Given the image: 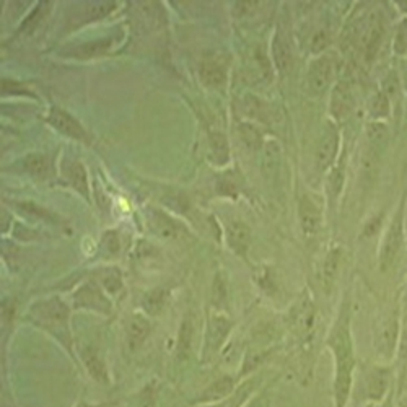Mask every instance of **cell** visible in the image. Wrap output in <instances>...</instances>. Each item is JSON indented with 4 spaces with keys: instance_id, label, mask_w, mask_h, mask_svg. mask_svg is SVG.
Wrapping results in <instances>:
<instances>
[{
    "instance_id": "obj_50",
    "label": "cell",
    "mask_w": 407,
    "mask_h": 407,
    "mask_svg": "<svg viewBox=\"0 0 407 407\" xmlns=\"http://www.w3.org/2000/svg\"><path fill=\"white\" fill-rule=\"evenodd\" d=\"M373 406H375V404H365L364 407H373Z\"/></svg>"
},
{
    "instance_id": "obj_38",
    "label": "cell",
    "mask_w": 407,
    "mask_h": 407,
    "mask_svg": "<svg viewBox=\"0 0 407 407\" xmlns=\"http://www.w3.org/2000/svg\"><path fill=\"white\" fill-rule=\"evenodd\" d=\"M101 251H103L105 258H116L121 251V236L116 231H108L101 238Z\"/></svg>"
},
{
    "instance_id": "obj_15",
    "label": "cell",
    "mask_w": 407,
    "mask_h": 407,
    "mask_svg": "<svg viewBox=\"0 0 407 407\" xmlns=\"http://www.w3.org/2000/svg\"><path fill=\"white\" fill-rule=\"evenodd\" d=\"M152 332L150 318L145 313H134L126 323V342L131 350H137L145 344Z\"/></svg>"
},
{
    "instance_id": "obj_21",
    "label": "cell",
    "mask_w": 407,
    "mask_h": 407,
    "mask_svg": "<svg viewBox=\"0 0 407 407\" xmlns=\"http://www.w3.org/2000/svg\"><path fill=\"white\" fill-rule=\"evenodd\" d=\"M96 282L103 287V290L108 293L110 297H117L124 290V280L122 273L115 265H108V268L100 269L96 273Z\"/></svg>"
},
{
    "instance_id": "obj_14",
    "label": "cell",
    "mask_w": 407,
    "mask_h": 407,
    "mask_svg": "<svg viewBox=\"0 0 407 407\" xmlns=\"http://www.w3.org/2000/svg\"><path fill=\"white\" fill-rule=\"evenodd\" d=\"M48 122L53 126L56 131L67 135V137L80 140V142H87V132L82 127V124L78 122L75 117L70 116L69 112L62 111L60 108H51L48 115Z\"/></svg>"
},
{
    "instance_id": "obj_19",
    "label": "cell",
    "mask_w": 407,
    "mask_h": 407,
    "mask_svg": "<svg viewBox=\"0 0 407 407\" xmlns=\"http://www.w3.org/2000/svg\"><path fill=\"white\" fill-rule=\"evenodd\" d=\"M227 245L236 256L246 258L251 246V228L238 220L230 222L227 225Z\"/></svg>"
},
{
    "instance_id": "obj_42",
    "label": "cell",
    "mask_w": 407,
    "mask_h": 407,
    "mask_svg": "<svg viewBox=\"0 0 407 407\" xmlns=\"http://www.w3.org/2000/svg\"><path fill=\"white\" fill-rule=\"evenodd\" d=\"M394 51L398 54H406L407 53V28L401 26L398 35H396L394 41Z\"/></svg>"
},
{
    "instance_id": "obj_1",
    "label": "cell",
    "mask_w": 407,
    "mask_h": 407,
    "mask_svg": "<svg viewBox=\"0 0 407 407\" xmlns=\"http://www.w3.org/2000/svg\"><path fill=\"white\" fill-rule=\"evenodd\" d=\"M327 347L334 357V380H332V407H347L354 391V373L357 369L355 360L354 337L350 331V314L346 308L341 310L331 336L327 337Z\"/></svg>"
},
{
    "instance_id": "obj_27",
    "label": "cell",
    "mask_w": 407,
    "mask_h": 407,
    "mask_svg": "<svg viewBox=\"0 0 407 407\" xmlns=\"http://www.w3.org/2000/svg\"><path fill=\"white\" fill-rule=\"evenodd\" d=\"M112 46H115V38L96 39V41L85 43L83 46L75 48L72 51V54L75 56V58H82V59L98 58V56H103L106 53H110Z\"/></svg>"
},
{
    "instance_id": "obj_4",
    "label": "cell",
    "mask_w": 407,
    "mask_h": 407,
    "mask_svg": "<svg viewBox=\"0 0 407 407\" xmlns=\"http://www.w3.org/2000/svg\"><path fill=\"white\" fill-rule=\"evenodd\" d=\"M72 303L77 310H88V312L110 316L112 313V303L110 295L103 290L96 280H87L73 292Z\"/></svg>"
},
{
    "instance_id": "obj_8",
    "label": "cell",
    "mask_w": 407,
    "mask_h": 407,
    "mask_svg": "<svg viewBox=\"0 0 407 407\" xmlns=\"http://www.w3.org/2000/svg\"><path fill=\"white\" fill-rule=\"evenodd\" d=\"M383 39V18L378 14H371L369 18L359 25L357 43L359 48L364 51L366 60L375 58L378 49H380Z\"/></svg>"
},
{
    "instance_id": "obj_17",
    "label": "cell",
    "mask_w": 407,
    "mask_h": 407,
    "mask_svg": "<svg viewBox=\"0 0 407 407\" xmlns=\"http://www.w3.org/2000/svg\"><path fill=\"white\" fill-rule=\"evenodd\" d=\"M355 100L352 88L347 82H337L331 95V115L336 121L347 120L354 110Z\"/></svg>"
},
{
    "instance_id": "obj_5",
    "label": "cell",
    "mask_w": 407,
    "mask_h": 407,
    "mask_svg": "<svg viewBox=\"0 0 407 407\" xmlns=\"http://www.w3.org/2000/svg\"><path fill=\"white\" fill-rule=\"evenodd\" d=\"M231 327H233V321L223 312L213 310L208 314L206 339H204V360H211L213 355H217L222 350L223 344L227 342Z\"/></svg>"
},
{
    "instance_id": "obj_33",
    "label": "cell",
    "mask_w": 407,
    "mask_h": 407,
    "mask_svg": "<svg viewBox=\"0 0 407 407\" xmlns=\"http://www.w3.org/2000/svg\"><path fill=\"white\" fill-rule=\"evenodd\" d=\"M69 178L70 184L75 188L80 194L85 197H88V178H87V169L82 165V163L75 162L69 169Z\"/></svg>"
},
{
    "instance_id": "obj_24",
    "label": "cell",
    "mask_w": 407,
    "mask_h": 407,
    "mask_svg": "<svg viewBox=\"0 0 407 407\" xmlns=\"http://www.w3.org/2000/svg\"><path fill=\"white\" fill-rule=\"evenodd\" d=\"M201 78L207 87H222L225 80H227V69L217 59L207 58L201 64Z\"/></svg>"
},
{
    "instance_id": "obj_22",
    "label": "cell",
    "mask_w": 407,
    "mask_h": 407,
    "mask_svg": "<svg viewBox=\"0 0 407 407\" xmlns=\"http://www.w3.org/2000/svg\"><path fill=\"white\" fill-rule=\"evenodd\" d=\"M150 227L155 231V235L162 236L165 240H173L178 238V235L181 233V227L174 222L171 217H168L166 213H162L158 211H150L149 217Z\"/></svg>"
},
{
    "instance_id": "obj_48",
    "label": "cell",
    "mask_w": 407,
    "mask_h": 407,
    "mask_svg": "<svg viewBox=\"0 0 407 407\" xmlns=\"http://www.w3.org/2000/svg\"><path fill=\"white\" fill-rule=\"evenodd\" d=\"M396 407H407V396L403 399H399L398 401V404H396Z\"/></svg>"
},
{
    "instance_id": "obj_44",
    "label": "cell",
    "mask_w": 407,
    "mask_h": 407,
    "mask_svg": "<svg viewBox=\"0 0 407 407\" xmlns=\"http://www.w3.org/2000/svg\"><path fill=\"white\" fill-rule=\"evenodd\" d=\"M380 225H381V217H376V218H373L370 223H366L365 225V228H364V236H371L373 233H376L378 230H380Z\"/></svg>"
},
{
    "instance_id": "obj_41",
    "label": "cell",
    "mask_w": 407,
    "mask_h": 407,
    "mask_svg": "<svg viewBox=\"0 0 407 407\" xmlns=\"http://www.w3.org/2000/svg\"><path fill=\"white\" fill-rule=\"evenodd\" d=\"M225 298H227V285H225L222 277L217 275L216 282H213V300H216V305L225 302Z\"/></svg>"
},
{
    "instance_id": "obj_31",
    "label": "cell",
    "mask_w": 407,
    "mask_h": 407,
    "mask_svg": "<svg viewBox=\"0 0 407 407\" xmlns=\"http://www.w3.org/2000/svg\"><path fill=\"white\" fill-rule=\"evenodd\" d=\"M192 324L189 318H184L183 323L179 327V336H178V347L176 354L179 359H188L192 346Z\"/></svg>"
},
{
    "instance_id": "obj_18",
    "label": "cell",
    "mask_w": 407,
    "mask_h": 407,
    "mask_svg": "<svg viewBox=\"0 0 407 407\" xmlns=\"http://www.w3.org/2000/svg\"><path fill=\"white\" fill-rule=\"evenodd\" d=\"M339 152V132L336 127H329L327 131L323 134L321 137L319 144H318V150H316V163H318V168L321 171H326L332 166V163L336 162Z\"/></svg>"
},
{
    "instance_id": "obj_47",
    "label": "cell",
    "mask_w": 407,
    "mask_h": 407,
    "mask_svg": "<svg viewBox=\"0 0 407 407\" xmlns=\"http://www.w3.org/2000/svg\"><path fill=\"white\" fill-rule=\"evenodd\" d=\"M73 407H101V406L100 404H93V403H90V401L82 399V401H78V403Z\"/></svg>"
},
{
    "instance_id": "obj_46",
    "label": "cell",
    "mask_w": 407,
    "mask_h": 407,
    "mask_svg": "<svg viewBox=\"0 0 407 407\" xmlns=\"http://www.w3.org/2000/svg\"><path fill=\"white\" fill-rule=\"evenodd\" d=\"M373 407H396V403H394V389L386 396V398H384L383 401H380V403H376Z\"/></svg>"
},
{
    "instance_id": "obj_26",
    "label": "cell",
    "mask_w": 407,
    "mask_h": 407,
    "mask_svg": "<svg viewBox=\"0 0 407 407\" xmlns=\"http://www.w3.org/2000/svg\"><path fill=\"white\" fill-rule=\"evenodd\" d=\"M166 300H168V292L165 288H152V290L147 292L142 300H140L142 312L147 316H158L163 312V308H165Z\"/></svg>"
},
{
    "instance_id": "obj_12",
    "label": "cell",
    "mask_w": 407,
    "mask_h": 407,
    "mask_svg": "<svg viewBox=\"0 0 407 407\" xmlns=\"http://www.w3.org/2000/svg\"><path fill=\"white\" fill-rule=\"evenodd\" d=\"M298 218H300V227L307 236L318 235L323 223V213H321V207L318 202H314L313 197L302 196V199L298 202Z\"/></svg>"
},
{
    "instance_id": "obj_23",
    "label": "cell",
    "mask_w": 407,
    "mask_h": 407,
    "mask_svg": "<svg viewBox=\"0 0 407 407\" xmlns=\"http://www.w3.org/2000/svg\"><path fill=\"white\" fill-rule=\"evenodd\" d=\"M273 58L274 64L277 67V70L280 73H285L292 69L293 64V54L292 48L288 44V39L282 35V33H277L273 43Z\"/></svg>"
},
{
    "instance_id": "obj_45",
    "label": "cell",
    "mask_w": 407,
    "mask_h": 407,
    "mask_svg": "<svg viewBox=\"0 0 407 407\" xmlns=\"http://www.w3.org/2000/svg\"><path fill=\"white\" fill-rule=\"evenodd\" d=\"M245 407H268V398L264 394H256Z\"/></svg>"
},
{
    "instance_id": "obj_32",
    "label": "cell",
    "mask_w": 407,
    "mask_h": 407,
    "mask_svg": "<svg viewBox=\"0 0 407 407\" xmlns=\"http://www.w3.org/2000/svg\"><path fill=\"white\" fill-rule=\"evenodd\" d=\"M366 137H369L370 147L383 152L388 140V129L381 122H371L369 124V127H366Z\"/></svg>"
},
{
    "instance_id": "obj_16",
    "label": "cell",
    "mask_w": 407,
    "mask_h": 407,
    "mask_svg": "<svg viewBox=\"0 0 407 407\" xmlns=\"http://www.w3.org/2000/svg\"><path fill=\"white\" fill-rule=\"evenodd\" d=\"M80 359L83 361V366L85 370H87L88 376L92 378L95 383L103 384V386H110L111 375L108 365H106L103 357H101L93 347H83L80 352Z\"/></svg>"
},
{
    "instance_id": "obj_37",
    "label": "cell",
    "mask_w": 407,
    "mask_h": 407,
    "mask_svg": "<svg viewBox=\"0 0 407 407\" xmlns=\"http://www.w3.org/2000/svg\"><path fill=\"white\" fill-rule=\"evenodd\" d=\"M157 401H158L157 383L150 381L139 391L137 398H135L134 407H157Z\"/></svg>"
},
{
    "instance_id": "obj_43",
    "label": "cell",
    "mask_w": 407,
    "mask_h": 407,
    "mask_svg": "<svg viewBox=\"0 0 407 407\" xmlns=\"http://www.w3.org/2000/svg\"><path fill=\"white\" fill-rule=\"evenodd\" d=\"M327 46V38H326V33L319 31L318 35H314L313 38V43H312V49L313 53H319L321 49H324Z\"/></svg>"
},
{
    "instance_id": "obj_6",
    "label": "cell",
    "mask_w": 407,
    "mask_h": 407,
    "mask_svg": "<svg viewBox=\"0 0 407 407\" xmlns=\"http://www.w3.org/2000/svg\"><path fill=\"white\" fill-rule=\"evenodd\" d=\"M401 337L398 313L391 312L380 321L375 331V350L383 361H391Z\"/></svg>"
},
{
    "instance_id": "obj_9",
    "label": "cell",
    "mask_w": 407,
    "mask_h": 407,
    "mask_svg": "<svg viewBox=\"0 0 407 407\" xmlns=\"http://www.w3.org/2000/svg\"><path fill=\"white\" fill-rule=\"evenodd\" d=\"M314 305L313 300L307 292L305 295L300 297L298 302L293 305L290 312H288V321H290L292 331L300 337H308L313 332L314 324Z\"/></svg>"
},
{
    "instance_id": "obj_49",
    "label": "cell",
    "mask_w": 407,
    "mask_h": 407,
    "mask_svg": "<svg viewBox=\"0 0 407 407\" xmlns=\"http://www.w3.org/2000/svg\"><path fill=\"white\" fill-rule=\"evenodd\" d=\"M404 85H406V90H407V69H406V73H404Z\"/></svg>"
},
{
    "instance_id": "obj_30",
    "label": "cell",
    "mask_w": 407,
    "mask_h": 407,
    "mask_svg": "<svg viewBox=\"0 0 407 407\" xmlns=\"http://www.w3.org/2000/svg\"><path fill=\"white\" fill-rule=\"evenodd\" d=\"M380 158L381 150L373 149L369 145V149L365 150L364 157H361V174L366 181H373L376 178L378 169H380Z\"/></svg>"
},
{
    "instance_id": "obj_11",
    "label": "cell",
    "mask_w": 407,
    "mask_h": 407,
    "mask_svg": "<svg viewBox=\"0 0 407 407\" xmlns=\"http://www.w3.org/2000/svg\"><path fill=\"white\" fill-rule=\"evenodd\" d=\"M336 62L332 56H321L312 62L308 70V88L313 95H321L326 92L327 87L334 77Z\"/></svg>"
},
{
    "instance_id": "obj_13",
    "label": "cell",
    "mask_w": 407,
    "mask_h": 407,
    "mask_svg": "<svg viewBox=\"0 0 407 407\" xmlns=\"http://www.w3.org/2000/svg\"><path fill=\"white\" fill-rule=\"evenodd\" d=\"M261 376L251 375L241 380L238 388L231 393L227 399L220 401V403L211 404V406H201V407H245L250 401L258 394L259 386H261Z\"/></svg>"
},
{
    "instance_id": "obj_25",
    "label": "cell",
    "mask_w": 407,
    "mask_h": 407,
    "mask_svg": "<svg viewBox=\"0 0 407 407\" xmlns=\"http://www.w3.org/2000/svg\"><path fill=\"white\" fill-rule=\"evenodd\" d=\"M342 256H344V250L342 248H332V250L327 253V256L324 258V263H323V285H324V290L329 292L332 285H334V282L337 279V274H339V269H341V263H342Z\"/></svg>"
},
{
    "instance_id": "obj_28",
    "label": "cell",
    "mask_w": 407,
    "mask_h": 407,
    "mask_svg": "<svg viewBox=\"0 0 407 407\" xmlns=\"http://www.w3.org/2000/svg\"><path fill=\"white\" fill-rule=\"evenodd\" d=\"M208 147H211V158L217 165H225L230 158V149L228 140L222 132H211L208 137Z\"/></svg>"
},
{
    "instance_id": "obj_34",
    "label": "cell",
    "mask_w": 407,
    "mask_h": 407,
    "mask_svg": "<svg viewBox=\"0 0 407 407\" xmlns=\"http://www.w3.org/2000/svg\"><path fill=\"white\" fill-rule=\"evenodd\" d=\"M240 134H241L243 142L250 147V149H258V147H263L264 144L261 131H259V129L251 122L240 124Z\"/></svg>"
},
{
    "instance_id": "obj_7",
    "label": "cell",
    "mask_w": 407,
    "mask_h": 407,
    "mask_svg": "<svg viewBox=\"0 0 407 407\" xmlns=\"http://www.w3.org/2000/svg\"><path fill=\"white\" fill-rule=\"evenodd\" d=\"M393 371L386 365H376L366 373L364 380V394L366 404H376L393 391Z\"/></svg>"
},
{
    "instance_id": "obj_39",
    "label": "cell",
    "mask_w": 407,
    "mask_h": 407,
    "mask_svg": "<svg viewBox=\"0 0 407 407\" xmlns=\"http://www.w3.org/2000/svg\"><path fill=\"white\" fill-rule=\"evenodd\" d=\"M243 106H245L246 115L251 116L253 120H268V108H265V105L261 100L248 95L245 101H243Z\"/></svg>"
},
{
    "instance_id": "obj_20",
    "label": "cell",
    "mask_w": 407,
    "mask_h": 407,
    "mask_svg": "<svg viewBox=\"0 0 407 407\" xmlns=\"http://www.w3.org/2000/svg\"><path fill=\"white\" fill-rule=\"evenodd\" d=\"M282 162V149L280 144L277 142L275 139H269L263 144V174H265L268 178H273L277 174L280 168Z\"/></svg>"
},
{
    "instance_id": "obj_35",
    "label": "cell",
    "mask_w": 407,
    "mask_h": 407,
    "mask_svg": "<svg viewBox=\"0 0 407 407\" xmlns=\"http://www.w3.org/2000/svg\"><path fill=\"white\" fill-rule=\"evenodd\" d=\"M391 111V105H389V98L384 92L376 93L370 100V115L375 120H384Z\"/></svg>"
},
{
    "instance_id": "obj_36",
    "label": "cell",
    "mask_w": 407,
    "mask_h": 407,
    "mask_svg": "<svg viewBox=\"0 0 407 407\" xmlns=\"http://www.w3.org/2000/svg\"><path fill=\"white\" fill-rule=\"evenodd\" d=\"M15 207L20 208V212H23L25 216L44 220V222H53V220H58V217H54L53 213L46 211V208L36 206L35 202H15Z\"/></svg>"
},
{
    "instance_id": "obj_3",
    "label": "cell",
    "mask_w": 407,
    "mask_h": 407,
    "mask_svg": "<svg viewBox=\"0 0 407 407\" xmlns=\"http://www.w3.org/2000/svg\"><path fill=\"white\" fill-rule=\"evenodd\" d=\"M404 246V199L401 201L398 212L389 223V227L384 231V236L380 245V253H378V264H380L381 273H389L398 264L401 251Z\"/></svg>"
},
{
    "instance_id": "obj_29",
    "label": "cell",
    "mask_w": 407,
    "mask_h": 407,
    "mask_svg": "<svg viewBox=\"0 0 407 407\" xmlns=\"http://www.w3.org/2000/svg\"><path fill=\"white\" fill-rule=\"evenodd\" d=\"M25 168L31 176L46 179L51 174V162L44 154H31L25 158Z\"/></svg>"
},
{
    "instance_id": "obj_10",
    "label": "cell",
    "mask_w": 407,
    "mask_h": 407,
    "mask_svg": "<svg viewBox=\"0 0 407 407\" xmlns=\"http://www.w3.org/2000/svg\"><path fill=\"white\" fill-rule=\"evenodd\" d=\"M240 378L231 376V375H222L213 380L204 391L197 396L192 406L201 407V406H211L220 403V401L227 399L228 396L238 388Z\"/></svg>"
},
{
    "instance_id": "obj_2",
    "label": "cell",
    "mask_w": 407,
    "mask_h": 407,
    "mask_svg": "<svg viewBox=\"0 0 407 407\" xmlns=\"http://www.w3.org/2000/svg\"><path fill=\"white\" fill-rule=\"evenodd\" d=\"M28 316H30L33 324L49 332L51 336H54L62 346L72 352L69 303L58 295L38 300L28 310Z\"/></svg>"
},
{
    "instance_id": "obj_40",
    "label": "cell",
    "mask_w": 407,
    "mask_h": 407,
    "mask_svg": "<svg viewBox=\"0 0 407 407\" xmlns=\"http://www.w3.org/2000/svg\"><path fill=\"white\" fill-rule=\"evenodd\" d=\"M217 188L220 191V194L233 197L236 196V192H238V183H236V179L231 178V174H225L223 178L218 179Z\"/></svg>"
}]
</instances>
